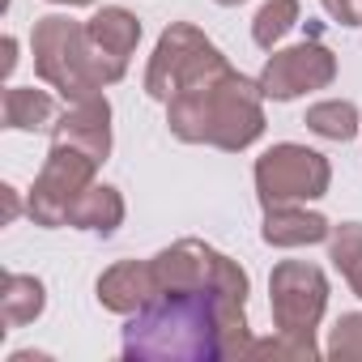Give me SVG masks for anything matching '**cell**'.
Returning <instances> with one entry per match:
<instances>
[{
  "mask_svg": "<svg viewBox=\"0 0 362 362\" xmlns=\"http://www.w3.org/2000/svg\"><path fill=\"white\" fill-rule=\"evenodd\" d=\"M86 35H90V43L98 52H107L115 60H128L136 52V43H141V18L128 13V9H119V5H103L86 22Z\"/></svg>",
  "mask_w": 362,
  "mask_h": 362,
  "instance_id": "13",
  "label": "cell"
},
{
  "mask_svg": "<svg viewBox=\"0 0 362 362\" xmlns=\"http://www.w3.org/2000/svg\"><path fill=\"white\" fill-rule=\"evenodd\" d=\"M298 26V0H264L252 18V43L260 52H277V43Z\"/></svg>",
  "mask_w": 362,
  "mask_h": 362,
  "instance_id": "19",
  "label": "cell"
},
{
  "mask_svg": "<svg viewBox=\"0 0 362 362\" xmlns=\"http://www.w3.org/2000/svg\"><path fill=\"white\" fill-rule=\"evenodd\" d=\"M247 358H290V362H311V358H320V345L315 341H307V337H290V332H273L269 341H252V349H247Z\"/></svg>",
  "mask_w": 362,
  "mask_h": 362,
  "instance_id": "20",
  "label": "cell"
},
{
  "mask_svg": "<svg viewBox=\"0 0 362 362\" xmlns=\"http://www.w3.org/2000/svg\"><path fill=\"white\" fill-rule=\"evenodd\" d=\"M332 222L307 205H273L264 209V226L260 239L269 247H311V243H328Z\"/></svg>",
  "mask_w": 362,
  "mask_h": 362,
  "instance_id": "12",
  "label": "cell"
},
{
  "mask_svg": "<svg viewBox=\"0 0 362 362\" xmlns=\"http://www.w3.org/2000/svg\"><path fill=\"white\" fill-rule=\"evenodd\" d=\"M235 64L222 56V47L197 30L192 22H170L162 35H158V47L149 56V69H145V94L153 103H170L175 94H188V90H201L209 81H218L222 73H230Z\"/></svg>",
  "mask_w": 362,
  "mask_h": 362,
  "instance_id": "4",
  "label": "cell"
},
{
  "mask_svg": "<svg viewBox=\"0 0 362 362\" xmlns=\"http://www.w3.org/2000/svg\"><path fill=\"white\" fill-rule=\"evenodd\" d=\"M98 158H90L86 149L77 145H64V141H52L39 175H35V188H30V201H26V214L35 226H47V230H60L69 226L73 218V205L81 201V192L94 184L98 175Z\"/></svg>",
  "mask_w": 362,
  "mask_h": 362,
  "instance_id": "6",
  "label": "cell"
},
{
  "mask_svg": "<svg viewBox=\"0 0 362 362\" xmlns=\"http://www.w3.org/2000/svg\"><path fill=\"white\" fill-rule=\"evenodd\" d=\"M0 197H5V226H9V222L22 214V205H18V188H9V184H5V188H0Z\"/></svg>",
  "mask_w": 362,
  "mask_h": 362,
  "instance_id": "23",
  "label": "cell"
},
{
  "mask_svg": "<svg viewBox=\"0 0 362 362\" xmlns=\"http://www.w3.org/2000/svg\"><path fill=\"white\" fill-rule=\"evenodd\" d=\"M60 119V107L47 90L35 86H9L5 90V128L13 132H52Z\"/></svg>",
  "mask_w": 362,
  "mask_h": 362,
  "instance_id": "14",
  "label": "cell"
},
{
  "mask_svg": "<svg viewBox=\"0 0 362 362\" xmlns=\"http://www.w3.org/2000/svg\"><path fill=\"white\" fill-rule=\"evenodd\" d=\"M328 358H341V362H362V311H345V315L332 324V337H328Z\"/></svg>",
  "mask_w": 362,
  "mask_h": 362,
  "instance_id": "21",
  "label": "cell"
},
{
  "mask_svg": "<svg viewBox=\"0 0 362 362\" xmlns=\"http://www.w3.org/2000/svg\"><path fill=\"white\" fill-rule=\"evenodd\" d=\"M337 26H362V0H320Z\"/></svg>",
  "mask_w": 362,
  "mask_h": 362,
  "instance_id": "22",
  "label": "cell"
},
{
  "mask_svg": "<svg viewBox=\"0 0 362 362\" xmlns=\"http://www.w3.org/2000/svg\"><path fill=\"white\" fill-rule=\"evenodd\" d=\"M303 124L324 141H354L362 132V115H358V107L349 98H324V103L307 107Z\"/></svg>",
  "mask_w": 362,
  "mask_h": 362,
  "instance_id": "17",
  "label": "cell"
},
{
  "mask_svg": "<svg viewBox=\"0 0 362 362\" xmlns=\"http://www.w3.org/2000/svg\"><path fill=\"white\" fill-rule=\"evenodd\" d=\"M269 303L273 328L290 337L315 341V328L328 311V277L311 260H277L269 273Z\"/></svg>",
  "mask_w": 362,
  "mask_h": 362,
  "instance_id": "8",
  "label": "cell"
},
{
  "mask_svg": "<svg viewBox=\"0 0 362 362\" xmlns=\"http://www.w3.org/2000/svg\"><path fill=\"white\" fill-rule=\"evenodd\" d=\"M52 5H69V9H86V5H98V0H52Z\"/></svg>",
  "mask_w": 362,
  "mask_h": 362,
  "instance_id": "25",
  "label": "cell"
},
{
  "mask_svg": "<svg viewBox=\"0 0 362 362\" xmlns=\"http://www.w3.org/2000/svg\"><path fill=\"white\" fill-rule=\"evenodd\" d=\"M13 69H18V39L9 35V39H5V77H9Z\"/></svg>",
  "mask_w": 362,
  "mask_h": 362,
  "instance_id": "24",
  "label": "cell"
},
{
  "mask_svg": "<svg viewBox=\"0 0 362 362\" xmlns=\"http://www.w3.org/2000/svg\"><path fill=\"white\" fill-rule=\"evenodd\" d=\"M52 141L77 145V149H86L90 158L107 162V158H111V103H107V94L98 90V94L73 98V103L60 111V119H56V128H52Z\"/></svg>",
  "mask_w": 362,
  "mask_h": 362,
  "instance_id": "10",
  "label": "cell"
},
{
  "mask_svg": "<svg viewBox=\"0 0 362 362\" xmlns=\"http://www.w3.org/2000/svg\"><path fill=\"white\" fill-rule=\"evenodd\" d=\"M69 226L111 239V235L124 226V197H119V188H111V184H90V188L81 192V201L73 205Z\"/></svg>",
  "mask_w": 362,
  "mask_h": 362,
  "instance_id": "15",
  "label": "cell"
},
{
  "mask_svg": "<svg viewBox=\"0 0 362 362\" xmlns=\"http://www.w3.org/2000/svg\"><path fill=\"white\" fill-rule=\"evenodd\" d=\"M47 307V286L30 273H5V290H0V315L9 328L35 324Z\"/></svg>",
  "mask_w": 362,
  "mask_h": 362,
  "instance_id": "16",
  "label": "cell"
},
{
  "mask_svg": "<svg viewBox=\"0 0 362 362\" xmlns=\"http://www.w3.org/2000/svg\"><path fill=\"white\" fill-rule=\"evenodd\" d=\"M247 294L235 290H158L124 324L128 362H230L252 349Z\"/></svg>",
  "mask_w": 362,
  "mask_h": 362,
  "instance_id": "1",
  "label": "cell"
},
{
  "mask_svg": "<svg viewBox=\"0 0 362 362\" xmlns=\"http://www.w3.org/2000/svg\"><path fill=\"white\" fill-rule=\"evenodd\" d=\"M94 294H98L103 311L132 315V311H141V307L158 294L153 264H149V260H115V264L103 269V277L94 281Z\"/></svg>",
  "mask_w": 362,
  "mask_h": 362,
  "instance_id": "11",
  "label": "cell"
},
{
  "mask_svg": "<svg viewBox=\"0 0 362 362\" xmlns=\"http://www.w3.org/2000/svg\"><path fill=\"white\" fill-rule=\"evenodd\" d=\"M252 175H256V201L264 209L320 201V197H328V184H332L328 158L320 149H307V145H294V141H281V145L264 149L256 158Z\"/></svg>",
  "mask_w": 362,
  "mask_h": 362,
  "instance_id": "5",
  "label": "cell"
},
{
  "mask_svg": "<svg viewBox=\"0 0 362 362\" xmlns=\"http://www.w3.org/2000/svg\"><path fill=\"white\" fill-rule=\"evenodd\" d=\"M218 5H226V9H230V5H243V0H218Z\"/></svg>",
  "mask_w": 362,
  "mask_h": 362,
  "instance_id": "26",
  "label": "cell"
},
{
  "mask_svg": "<svg viewBox=\"0 0 362 362\" xmlns=\"http://www.w3.org/2000/svg\"><path fill=\"white\" fill-rule=\"evenodd\" d=\"M328 260L345 277V286L362 298V222H341L328 235Z\"/></svg>",
  "mask_w": 362,
  "mask_h": 362,
  "instance_id": "18",
  "label": "cell"
},
{
  "mask_svg": "<svg viewBox=\"0 0 362 362\" xmlns=\"http://www.w3.org/2000/svg\"><path fill=\"white\" fill-rule=\"evenodd\" d=\"M166 128L184 145H214L239 153L264 136V90L256 77L230 69L201 90L175 94L166 103Z\"/></svg>",
  "mask_w": 362,
  "mask_h": 362,
  "instance_id": "2",
  "label": "cell"
},
{
  "mask_svg": "<svg viewBox=\"0 0 362 362\" xmlns=\"http://www.w3.org/2000/svg\"><path fill=\"white\" fill-rule=\"evenodd\" d=\"M260 90L273 103H294L311 90H328L337 81V56L320 39H303L294 47H281L260 69Z\"/></svg>",
  "mask_w": 362,
  "mask_h": 362,
  "instance_id": "9",
  "label": "cell"
},
{
  "mask_svg": "<svg viewBox=\"0 0 362 362\" xmlns=\"http://www.w3.org/2000/svg\"><path fill=\"white\" fill-rule=\"evenodd\" d=\"M30 52H35V73L64 94V103L98 94L103 86L124 81L128 60H115L98 52L86 35V22H73L64 13H47L30 30Z\"/></svg>",
  "mask_w": 362,
  "mask_h": 362,
  "instance_id": "3",
  "label": "cell"
},
{
  "mask_svg": "<svg viewBox=\"0 0 362 362\" xmlns=\"http://www.w3.org/2000/svg\"><path fill=\"white\" fill-rule=\"evenodd\" d=\"M149 264H153L158 290H235V294H247V286H252L247 273L239 269V260L209 247L205 239H179V243L162 247L158 256H149Z\"/></svg>",
  "mask_w": 362,
  "mask_h": 362,
  "instance_id": "7",
  "label": "cell"
}]
</instances>
